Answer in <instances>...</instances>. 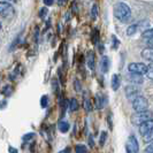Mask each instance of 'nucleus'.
Returning a JSON list of instances; mask_svg holds the SVG:
<instances>
[{
    "instance_id": "obj_12",
    "label": "nucleus",
    "mask_w": 153,
    "mask_h": 153,
    "mask_svg": "<svg viewBox=\"0 0 153 153\" xmlns=\"http://www.w3.org/2000/svg\"><path fill=\"white\" fill-rule=\"evenodd\" d=\"M142 58L143 60H145L146 62H152L153 60V51H152V47H146L142 51Z\"/></svg>"
},
{
    "instance_id": "obj_30",
    "label": "nucleus",
    "mask_w": 153,
    "mask_h": 153,
    "mask_svg": "<svg viewBox=\"0 0 153 153\" xmlns=\"http://www.w3.org/2000/svg\"><path fill=\"white\" fill-rule=\"evenodd\" d=\"M33 136H35V134H33V132H30V134H27V135L23 137V139H24V140H29V139H32Z\"/></svg>"
},
{
    "instance_id": "obj_29",
    "label": "nucleus",
    "mask_w": 153,
    "mask_h": 153,
    "mask_svg": "<svg viewBox=\"0 0 153 153\" xmlns=\"http://www.w3.org/2000/svg\"><path fill=\"white\" fill-rule=\"evenodd\" d=\"M75 90L77 92H81V90H82V86L79 84V81L78 79H75Z\"/></svg>"
},
{
    "instance_id": "obj_7",
    "label": "nucleus",
    "mask_w": 153,
    "mask_h": 153,
    "mask_svg": "<svg viewBox=\"0 0 153 153\" xmlns=\"http://www.w3.org/2000/svg\"><path fill=\"white\" fill-rule=\"evenodd\" d=\"M126 151L128 153H137L139 151V145H138V140L136 136L130 135V137L128 138V142L126 145Z\"/></svg>"
},
{
    "instance_id": "obj_22",
    "label": "nucleus",
    "mask_w": 153,
    "mask_h": 153,
    "mask_svg": "<svg viewBox=\"0 0 153 153\" xmlns=\"http://www.w3.org/2000/svg\"><path fill=\"white\" fill-rule=\"evenodd\" d=\"M84 108H85V112H86V113H91V112H92L93 107H92L91 101H90L89 99L84 100Z\"/></svg>"
},
{
    "instance_id": "obj_9",
    "label": "nucleus",
    "mask_w": 153,
    "mask_h": 153,
    "mask_svg": "<svg viewBox=\"0 0 153 153\" xmlns=\"http://www.w3.org/2000/svg\"><path fill=\"white\" fill-rule=\"evenodd\" d=\"M86 63H88V67L91 71L96 70V55L93 51H89L86 54Z\"/></svg>"
},
{
    "instance_id": "obj_27",
    "label": "nucleus",
    "mask_w": 153,
    "mask_h": 153,
    "mask_svg": "<svg viewBox=\"0 0 153 153\" xmlns=\"http://www.w3.org/2000/svg\"><path fill=\"white\" fill-rule=\"evenodd\" d=\"M47 13H48V9H47V7H43L40 10H39V16H40V19H45L46 15H47Z\"/></svg>"
},
{
    "instance_id": "obj_17",
    "label": "nucleus",
    "mask_w": 153,
    "mask_h": 153,
    "mask_svg": "<svg viewBox=\"0 0 153 153\" xmlns=\"http://www.w3.org/2000/svg\"><path fill=\"white\" fill-rule=\"evenodd\" d=\"M78 107H79V105H78L77 99L76 98H71L70 101H69V111L70 112H76Z\"/></svg>"
},
{
    "instance_id": "obj_20",
    "label": "nucleus",
    "mask_w": 153,
    "mask_h": 153,
    "mask_svg": "<svg viewBox=\"0 0 153 153\" xmlns=\"http://www.w3.org/2000/svg\"><path fill=\"white\" fill-rule=\"evenodd\" d=\"M106 139H107V132L106 131H101L100 132V137H99V144L100 146H104L106 143Z\"/></svg>"
},
{
    "instance_id": "obj_36",
    "label": "nucleus",
    "mask_w": 153,
    "mask_h": 153,
    "mask_svg": "<svg viewBox=\"0 0 153 153\" xmlns=\"http://www.w3.org/2000/svg\"><path fill=\"white\" fill-rule=\"evenodd\" d=\"M65 1H66V0H59V6H62V5L65 4Z\"/></svg>"
},
{
    "instance_id": "obj_2",
    "label": "nucleus",
    "mask_w": 153,
    "mask_h": 153,
    "mask_svg": "<svg viewBox=\"0 0 153 153\" xmlns=\"http://www.w3.org/2000/svg\"><path fill=\"white\" fill-rule=\"evenodd\" d=\"M15 14L14 6L10 1H0V16L4 19H10Z\"/></svg>"
},
{
    "instance_id": "obj_11",
    "label": "nucleus",
    "mask_w": 153,
    "mask_h": 153,
    "mask_svg": "<svg viewBox=\"0 0 153 153\" xmlns=\"http://www.w3.org/2000/svg\"><path fill=\"white\" fill-rule=\"evenodd\" d=\"M106 104V96L101 94V93H97L94 97V106L97 109H101Z\"/></svg>"
},
{
    "instance_id": "obj_33",
    "label": "nucleus",
    "mask_w": 153,
    "mask_h": 153,
    "mask_svg": "<svg viewBox=\"0 0 153 153\" xmlns=\"http://www.w3.org/2000/svg\"><path fill=\"white\" fill-rule=\"evenodd\" d=\"M107 121H108V124H109V127H111V129H112V128H113V122H112V115H108Z\"/></svg>"
},
{
    "instance_id": "obj_31",
    "label": "nucleus",
    "mask_w": 153,
    "mask_h": 153,
    "mask_svg": "<svg viewBox=\"0 0 153 153\" xmlns=\"http://www.w3.org/2000/svg\"><path fill=\"white\" fill-rule=\"evenodd\" d=\"M44 4L45 6H52L54 4V0H44Z\"/></svg>"
},
{
    "instance_id": "obj_37",
    "label": "nucleus",
    "mask_w": 153,
    "mask_h": 153,
    "mask_svg": "<svg viewBox=\"0 0 153 153\" xmlns=\"http://www.w3.org/2000/svg\"><path fill=\"white\" fill-rule=\"evenodd\" d=\"M7 1H10V2H15L16 0H7Z\"/></svg>"
},
{
    "instance_id": "obj_3",
    "label": "nucleus",
    "mask_w": 153,
    "mask_h": 153,
    "mask_svg": "<svg viewBox=\"0 0 153 153\" xmlns=\"http://www.w3.org/2000/svg\"><path fill=\"white\" fill-rule=\"evenodd\" d=\"M151 119H152V114L147 109V111H144V112H136L135 114L131 115L130 122L134 126H139L142 122L147 121V120H151Z\"/></svg>"
},
{
    "instance_id": "obj_14",
    "label": "nucleus",
    "mask_w": 153,
    "mask_h": 153,
    "mask_svg": "<svg viewBox=\"0 0 153 153\" xmlns=\"http://www.w3.org/2000/svg\"><path fill=\"white\" fill-rule=\"evenodd\" d=\"M109 66H111V63H109V58L106 56V55H104V56L101 58V61H100L101 71H102L104 74H106L108 70H109Z\"/></svg>"
},
{
    "instance_id": "obj_4",
    "label": "nucleus",
    "mask_w": 153,
    "mask_h": 153,
    "mask_svg": "<svg viewBox=\"0 0 153 153\" xmlns=\"http://www.w3.org/2000/svg\"><path fill=\"white\" fill-rule=\"evenodd\" d=\"M131 105H132V108L135 112H144V111L149 109V101L140 94L131 101Z\"/></svg>"
},
{
    "instance_id": "obj_16",
    "label": "nucleus",
    "mask_w": 153,
    "mask_h": 153,
    "mask_svg": "<svg viewBox=\"0 0 153 153\" xmlns=\"http://www.w3.org/2000/svg\"><path fill=\"white\" fill-rule=\"evenodd\" d=\"M138 29H139V23H132L130 25H128V28H127V35L134 36L137 32Z\"/></svg>"
},
{
    "instance_id": "obj_24",
    "label": "nucleus",
    "mask_w": 153,
    "mask_h": 153,
    "mask_svg": "<svg viewBox=\"0 0 153 153\" xmlns=\"http://www.w3.org/2000/svg\"><path fill=\"white\" fill-rule=\"evenodd\" d=\"M143 139H144V142H145V143L151 142V140L153 139V130L150 131V132H147L146 135H144V136H143Z\"/></svg>"
},
{
    "instance_id": "obj_26",
    "label": "nucleus",
    "mask_w": 153,
    "mask_h": 153,
    "mask_svg": "<svg viewBox=\"0 0 153 153\" xmlns=\"http://www.w3.org/2000/svg\"><path fill=\"white\" fill-rule=\"evenodd\" d=\"M47 104H48V97L47 96H43L42 100H40V106L43 108H46L47 107Z\"/></svg>"
},
{
    "instance_id": "obj_21",
    "label": "nucleus",
    "mask_w": 153,
    "mask_h": 153,
    "mask_svg": "<svg viewBox=\"0 0 153 153\" xmlns=\"http://www.w3.org/2000/svg\"><path fill=\"white\" fill-rule=\"evenodd\" d=\"M75 152H76V153L88 152V147H86L85 145H83V144H77V145L75 146Z\"/></svg>"
},
{
    "instance_id": "obj_28",
    "label": "nucleus",
    "mask_w": 153,
    "mask_h": 153,
    "mask_svg": "<svg viewBox=\"0 0 153 153\" xmlns=\"http://www.w3.org/2000/svg\"><path fill=\"white\" fill-rule=\"evenodd\" d=\"M153 153V143L152 140L151 142H149V144H147V147H145V153Z\"/></svg>"
},
{
    "instance_id": "obj_35",
    "label": "nucleus",
    "mask_w": 153,
    "mask_h": 153,
    "mask_svg": "<svg viewBox=\"0 0 153 153\" xmlns=\"http://www.w3.org/2000/svg\"><path fill=\"white\" fill-rule=\"evenodd\" d=\"M61 153H65V152H70V149L69 147H67V149H65V150H62V151H60Z\"/></svg>"
},
{
    "instance_id": "obj_10",
    "label": "nucleus",
    "mask_w": 153,
    "mask_h": 153,
    "mask_svg": "<svg viewBox=\"0 0 153 153\" xmlns=\"http://www.w3.org/2000/svg\"><path fill=\"white\" fill-rule=\"evenodd\" d=\"M127 77L129 78L132 84H136V85H140L144 83V77L143 75H139V74H134V73H129Z\"/></svg>"
},
{
    "instance_id": "obj_32",
    "label": "nucleus",
    "mask_w": 153,
    "mask_h": 153,
    "mask_svg": "<svg viewBox=\"0 0 153 153\" xmlns=\"http://www.w3.org/2000/svg\"><path fill=\"white\" fill-rule=\"evenodd\" d=\"M89 145L93 147L94 146V140H93V137H92V135H90V137H89Z\"/></svg>"
},
{
    "instance_id": "obj_1",
    "label": "nucleus",
    "mask_w": 153,
    "mask_h": 153,
    "mask_svg": "<svg viewBox=\"0 0 153 153\" xmlns=\"http://www.w3.org/2000/svg\"><path fill=\"white\" fill-rule=\"evenodd\" d=\"M113 13H114L115 19H117L120 22L122 23H128L131 20V16H132L130 7L126 2L115 4L114 8H113Z\"/></svg>"
},
{
    "instance_id": "obj_15",
    "label": "nucleus",
    "mask_w": 153,
    "mask_h": 153,
    "mask_svg": "<svg viewBox=\"0 0 153 153\" xmlns=\"http://www.w3.org/2000/svg\"><path fill=\"white\" fill-rule=\"evenodd\" d=\"M69 128H70L69 123L67 122V121H65V120H62V119L59 121V123H58V129H59V131L62 132V134H66V132L69 130Z\"/></svg>"
},
{
    "instance_id": "obj_6",
    "label": "nucleus",
    "mask_w": 153,
    "mask_h": 153,
    "mask_svg": "<svg viewBox=\"0 0 153 153\" xmlns=\"http://www.w3.org/2000/svg\"><path fill=\"white\" fill-rule=\"evenodd\" d=\"M124 93L127 96V99L129 101H132L135 99L137 96L140 94V90L136 84H132V85H127L124 88Z\"/></svg>"
},
{
    "instance_id": "obj_34",
    "label": "nucleus",
    "mask_w": 153,
    "mask_h": 153,
    "mask_svg": "<svg viewBox=\"0 0 153 153\" xmlns=\"http://www.w3.org/2000/svg\"><path fill=\"white\" fill-rule=\"evenodd\" d=\"M8 151H9V152H15V153L19 152V150H17V149H13V147H9V149H8Z\"/></svg>"
},
{
    "instance_id": "obj_25",
    "label": "nucleus",
    "mask_w": 153,
    "mask_h": 153,
    "mask_svg": "<svg viewBox=\"0 0 153 153\" xmlns=\"http://www.w3.org/2000/svg\"><path fill=\"white\" fill-rule=\"evenodd\" d=\"M98 38H99V31H98V29H94L93 35H92V40L94 44H98Z\"/></svg>"
},
{
    "instance_id": "obj_23",
    "label": "nucleus",
    "mask_w": 153,
    "mask_h": 153,
    "mask_svg": "<svg viewBox=\"0 0 153 153\" xmlns=\"http://www.w3.org/2000/svg\"><path fill=\"white\" fill-rule=\"evenodd\" d=\"M112 43H113V48H114V50H117V48H119V46H120V40L116 38V36H115V35L112 36Z\"/></svg>"
},
{
    "instance_id": "obj_13",
    "label": "nucleus",
    "mask_w": 153,
    "mask_h": 153,
    "mask_svg": "<svg viewBox=\"0 0 153 153\" xmlns=\"http://www.w3.org/2000/svg\"><path fill=\"white\" fill-rule=\"evenodd\" d=\"M120 85H121V76L117 75V74H114V75L112 76L111 86H112V89H113L114 91H117L119 88H120Z\"/></svg>"
},
{
    "instance_id": "obj_19",
    "label": "nucleus",
    "mask_w": 153,
    "mask_h": 153,
    "mask_svg": "<svg viewBox=\"0 0 153 153\" xmlns=\"http://www.w3.org/2000/svg\"><path fill=\"white\" fill-rule=\"evenodd\" d=\"M97 16H98V5H97V4H93V6H92V8H91L92 21H96V20H97Z\"/></svg>"
},
{
    "instance_id": "obj_5",
    "label": "nucleus",
    "mask_w": 153,
    "mask_h": 153,
    "mask_svg": "<svg viewBox=\"0 0 153 153\" xmlns=\"http://www.w3.org/2000/svg\"><path fill=\"white\" fill-rule=\"evenodd\" d=\"M147 68L149 66H146L145 63H142V62H131L128 66L129 73L139 74V75H145L147 73Z\"/></svg>"
},
{
    "instance_id": "obj_18",
    "label": "nucleus",
    "mask_w": 153,
    "mask_h": 153,
    "mask_svg": "<svg viewBox=\"0 0 153 153\" xmlns=\"http://www.w3.org/2000/svg\"><path fill=\"white\" fill-rule=\"evenodd\" d=\"M153 38V30L150 28V29H147V30H145L144 32H143V35H142V39L143 40H145V42H147L149 39Z\"/></svg>"
},
{
    "instance_id": "obj_8",
    "label": "nucleus",
    "mask_w": 153,
    "mask_h": 153,
    "mask_svg": "<svg viewBox=\"0 0 153 153\" xmlns=\"http://www.w3.org/2000/svg\"><path fill=\"white\" fill-rule=\"evenodd\" d=\"M138 130H139V134H140V136H142V137H143L144 135H146L147 132L152 131L153 130V121H152V119L140 123V124L138 126Z\"/></svg>"
}]
</instances>
